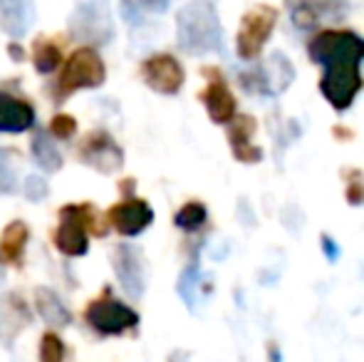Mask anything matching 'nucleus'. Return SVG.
Wrapping results in <instances>:
<instances>
[{
    "label": "nucleus",
    "instance_id": "f257e3e1",
    "mask_svg": "<svg viewBox=\"0 0 364 362\" xmlns=\"http://www.w3.org/2000/svg\"><path fill=\"white\" fill-rule=\"evenodd\" d=\"M307 53L312 63L325 68L320 82L322 95L335 110H347L362 87L360 63L364 58V40L347 30H325L310 40Z\"/></svg>",
    "mask_w": 364,
    "mask_h": 362
},
{
    "label": "nucleus",
    "instance_id": "9d476101",
    "mask_svg": "<svg viewBox=\"0 0 364 362\" xmlns=\"http://www.w3.org/2000/svg\"><path fill=\"white\" fill-rule=\"evenodd\" d=\"M112 266H114L119 285L124 288L127 295L139 298L144 293V266H141V258L136 248L127 246V243L117 246L114 256H112Z\"/></svg>",
    "mask_w": 364,
    "mask_h": 362
},
{
    "label": "nucleus",
    "instance_id": "0eeeda50",
    "mask_svg": "<svg viewBox=\"0 0 364 362\" xmlns=\"http://www.w3.org/2000/svg\"><path fill=\"white\" fill-rule=\"evenodd\" d=\"M87 323L102 335H117L129 328H136L139 315L132 308H127L124 303H119V300L107 295V298H100V300H95V303H90V308H87Z\"/></svg>",
    "mask_w": 364,
    "mask_h": 362
},
{
    "label": "nucleus",
    "instance_id": "f03ea898",
    "mask_svg": "<svg viewBox=\"0 0 364 362\" xmlns=\"http://www.w3.org/2000/svg\"><path fill=\"white\" fill-rule=\"evenodd\" d=\"M178 45L186 53H213L220 50V23L211 3H191L178 10Z\"/></svg>",
    "mask_w": 364,
    "mask_h": 362
},
{
    "label": "nucleus",
    "instance_id": "393cba45",
    "mask_svg": "<svg viewBox=\"0 0 364 362\" xmlns=\"http://www.w3.org/2000/svg\"><path fill=\"white\" fill-rule=\"evenodd\" d=\"M48 181L43 179V176H28L25 179V196H28V201H43L45 196H48Z\"/></svg>",
    "mask_w": 364,
    "mask_h": 362
},
{
    "label": "nucleus",
    "instance_id": "a211bd4d",
    "mask_svg": "<svg viewBox=\"0 0 364 362\" xmlns=\"http://www.w3.org/2000/svg\"><path fill=\"white\" fill-rule=\"evenodd\" d=\"M28 238H30V231H28V226H25V221L8 223L5 231H3V236H0V261L20 263Z\"/></svg>",
    "mask_w": 364,
    "mask_h": 362
},
{
    "label": "nucleus",
    "instance_id": "6e6552de",
    "mask_svg": "<svg viewBox=\"0 0 364 362\" xmlns=\"http://www.w3.org/2000/svg\"><path fill=\"white\" fill-rule=\"evenodd\" d=\"M146 85L161 95H176L183 85V68L171 55H154L141 65Z\"/></svg>",
    "mask_w": 364,
    "mask_h": 362
},
{
    "label": "nucleus",
    "instance_id": "4468645a",
    "mask_svg": "<svg viewBox=\"0 0 364 362\" xmlns=\"http://www.w3.org/2000/svg\"><path fill=\"white\" fill-rule=\"evenodd\" d=\"M35 124V110L28 102L0 92V132H25Z\"/></svg>",
    "mask_w": 364,
    "mask_h": 362
},
{
    "label": "nucleus",
    "instance_id": "f3484780",
    "mask_svg": "<svg viewBox=\"0 0 364 362\" xmlns=\"http://www.w3.org/2000/svg\"><path fill=\"white\" fill-rule=\"evenodd\" d=\"M25 323H28V308L23 305V300L18 295H3L0 298V338L10 343Z\"/></svg>",
    "mask_w": 364,
    "mask_h": 362
},
{
    "label": "nucleus",
    "instance_id": "f8f14e48",
    "mask_svg": "<svg viewBox=\"0 0 364 362\" xmlns=\"http://www.w3.org/2000/svg\"><path fill=\"white\" fill-rule=\"evenodd\" d=\"M206 73L213 75V80L208 82V87L203 90L201 100H203V105H206L211 119L218 122V124H225V122H230L235 115V100H233V95H230L228 85L220 80V75L216 70H206Z\"/></svg>",
    "mask_w": 364,
    "mask_h": 362
},
{
    "label": "nucleus",
    "instance_id": "1a4fd4ad",
    "mask_svg": "<svg viewBox=\"0 0 364 362\" xmlns=\"http://www.w3.org/2000/svg\"><path fill=\"white\" fill-rule=\"evenodd\" d=\"M80 156H82V161H87V164L95 166V169L105 171V174H112V171L124 164V154H122L117 142L112 139L107 132H95V134L87 137L80 149Z\"/></svg>",
    "mask_w": 364,
    "mask_h": 362
},
{
    "label": "nucleus",
    "instance_id": "423d86ee",
    "mask_svg": "<svg viewBox=\"0 0 364 362\" xmlns=\"http://www.w3.org/2000/svg\"><path fill=\"white\" fill-rule=\"evenodd\" d=\"M275 13L268 5H258L250 13L243 15V23H240L238 33V55L243 60H255L263 50V45L268 43L270 33L275 28Z\"/></svg>",
    "mask_w": 364,
    "mask_h": 362
},
{
    "label": "nucleus",
    "instance_id": "5701e85b",
    "mask_svg": "<svg viewBox=\"0 0 364 362\" xmlns=\"http://www.w3.org/2000/svg\"><path fill=\"white\" fill-rule=\"evenodd\" d=\"M198 266L193 263V266H188L186 271L181 273V280H178V293H181L183 303L188 305V308L193 310V305H196V293H198Z\"/></svg>",
    "mask_w": 364,
    "mask_h": 362
},
{
    "label": "nucleus",
    "instance_id": "c756f323",
    "mask_svg": "<svg viewBox=\"0 0 364 362\" xmlns=\"http://www.w3.org/2000/svg\"><path fill=\"white\" fill-rule=\"evenodd\" d=\"M8 53L13 55V58H18V60L23 58V50H20L18 45H10V48H8Z\"/></svg>",
    "mask_w": 364,
    "mask_h": 362
},
{
    "label": "nucleus",
    "instance_id": "39448f33",
    "mask_svg": "<svg viewBox=\"0 0 364 362\" xmlns=\"http://www.w3.org/2000/svg\"><path fill=\"white\" fill-rule=\"evenodd\" d=\"M70 33L77 40L95 45H107L114 35L109 8L105 3H82L70 15Z\"/></svg>",
    "mask_w": 364,
    "mask_h": 362
},
{
    "label": "nucleus",
    "instance_id": "20e7f679",
    "mask_svg": "<svg viewBox=\"0 0 364 362\" xmlns=\"http://www.w3.org/2000/svg\"><path fill=\"white\" fill-rule=\"evenodd\" d=\"M87 228H95V213L92 206L80 203V206H65L60 211V228L55 231V246L65 256H85L90 248Z\"/></svg>",
    "mask_w": 364,
    "mask_h": 362
},
{
    "label": "nucleus",
    "instance_id": "412c9836",
    "mask_svg": "<svg viewBox=\"0 0 364 362\" xmlns=\"http://www.w3.org/2000/svg\"><path fill=\"white\" fill-rule=\"evenodd\" d=\"M60 60H63V55H60V50L55 48L53 43H48V40H38L35 43V70L43 75L53 73L55 68L60 65Z\"/></svg>",
    "mask_w": 364,
    "mask_h": 362
},
{
    "label": "nucleus",
    "instance_id": "a878e982",
    "mask_svg": "<svg viewBox=\"0 0 364 362\" xmlns=\"http://www.w3.org/2000/svg\"><path fill=\"white\" fill-rule=\"evenodd\" d=\"M50 129H53V134L58 137V139H70L77 129V122L68 115H58L53 119V127H50Z\"/></svg>",
    "mask_w": 364,
    "mask_h": 362
},
{
    "label": "nucleus",
    "instance_id": "b1692460",
    "mask_svg": "<svg viewBox=\"0 0 364 362\" xmlns=\"http://www.w3.org/2000/svg\"><path fill=\"white\" fill-rule=\"evenodd\" d=\"M65 360V345L55 333L43 335L40 343V362H63Z\"/></svg>",
    "mask_w": 364,
    "mask_h": 362
},
{
    "label": "nucleus",
    "instance_id": "4be33fe9",
    "mask_svg": "<svg viewBox=\"0 0 364 362\" xmlns=\"http://www.w3.org/2000/svg\"><path fill=\"white\" fill-rule=\"evenodd\" d=\"M18 154L10 149H0V193L15 191V179H18Z\"/></svg>",
    "mask_w": 364,
    "mask_h": 362
},
{
    "label": "nucleus",
    "instance_id": "bb28decb",
    "mask_svg": "<svg viewBox=\"0 0 364 362\" xmlns=\"http://www.w3.org/2000/svg\"><path fill=\"white\" fill-rule=\"evenodd\" d=\"M352 176L355 179L347 181V198H350V203H364V176L360 171H352Z\"/></svg>",
    "mask_w": 364,
    "mask_h": 362
},
{
    "label": "nucleus",
    "instance_id": "aec40b11",
    "mask_svg": "<svg viewBox=\"0 0 364 362\" xmlns=\"http://www.w3.org/2000/svg\"><path fill=\"white\" fill-rule=\"evenodd\" d=\"M173 221H176V226L183 228V231H196V228H201L203 223H206V206L198 201H188L186 206L178 208Z\"/></svg>",
    "mask_w": 364,
    "mask_h": 362
},
{
    "label": "nucleus",
    "instance_id": "ddd939ff",
    "mask_svg": "<svg viewBox=\"0 0 364 362\" xmlns=\"http://www.w3.org/2000/svg\"><path fill=\"white\" fill-rule=\"evenodd\" d=\"M35 20V5L28 0H0V25L10 38H23Z\"/></svg>",
    "mask_w": 364,
    "mask_h": 362
},
{
    "label": "nucleus",
    "instance_id": "7ed1b4c3",
    "mask_svg": "<svg viewBox=\"0 0 364 362\" xmlns=\"http://www.w3.org/2000/svg\"><path fill=\"white\" fill-rule=\"evenodd\" d=\"M107 78V70L102 58L97 55V50L92 48H80L73 53V58L68 60L63 75L58 80L55 87V102H65V97L73 95L75 90L82 87H100Z\"/></svg>",
    "mask_w": 364,
    "mask_h": 362
},
{
    "label": "nucleus",
    "instance_id": "cd10ccee",
    "mask_svg": "<svg viewBox=\"0 0 364 362\" xmlns=\"http://www.w3.org/2000/svg\"><path fill=\"white\" fill-rule=\"evenodd\" d=\"M322 248H325V253H327V258H330V261H337V256H340V248L335 246V241H332L330 236H322Z\"/></svg>",
    "mask_w": 364,
    "mask_h": 362
},
{
    "label": "nucleus",
    "instance_id": "7c9ffc66",
    "mask_svg": "<svg viewBox=\"0 0 364 362\" xmlns=\"http://www.w3.org/2000/svg\"><path fill=\"white\" fill-rule=\"evenodd\" d=\"M0 283H3V266H0Z\"/></svg>",
    "mask_w": 364,
    "mask_h": 362
},
{
    "label": "nucleus",
    "instance_id": "9b49d317",
    "mask_svg": "<svg viewBox=\"0 0 364 362\" xmlns=\"http://www.w3.org/2000/svg\"><path fill=\"white\" fill-rule=\"evenodd\" d=\"M107 216H109V223L122 236H136L154 221L151 206L146 201H141V198H127V201L117 203L114 208H109Z\"/></svg>",
    "mask_w": 364,
    "mask_h": 362
},
{
    "label": "nucleus",
    "instance_id": "dca6fc26",
    "mask_svg": "<svg viewBox=\"0 0 364 362\" xmlns=\"http://www.w3.org/2000/svg\"><path fill=\"white\" fill-rule=\"evenodd\" d=\"M35 308H38L40 318L50 325V328H68L73 315L65 308V303L58 298V293L50 288H35Z\"/></svg>",
    "mask_w": 364,
    "mask_h": 362
},
{
    "label": "nucleus",
    "instance_id": "c85d7f7f",
    "mask_svg": "<svg viewBox=\"0 0 364 362\" xmlns=\"http://www.w3.org/2000/svg\"><path fill=\"white\" fill-rule=\"evenodd\" d=\"M270 362H283V358H280V350L275 348V345L270 348Z\"/></svg>",
    "mask_w": 364,
    "mask_h": 362
},
{
    "label": "nucleus",
    "instance_id": "2eb2a0df",
    "mask_svg": "<svg viewBox=\"0 0 364 362\" xmlns=\"http://www.w3.org/2000/svg\"><path fill=\"white\" fill-rule=\"evenodd\" d=\"M253 132H255V122H253V117H248V115L235 117L233 124H230L228 139H230V147H233V154L238 156L240 161H258L260 154H263L258 147L250 144Z\"/></svg>",
    "mask_w": 364,
    "mask_h": 362
},
{
    "label": "nucleus",
    "instance_id": "6ab92c4d",
    "mask_svg": "<svg viewBox=\"0 0 364 362\" xmlns=\"http://www.w3.org/2000/svg\"><path fill=\"white\" fill-rule=\"evenodd\" d=\"M30 149H33L35 164H38L40 169H45V171H60L63 169V154H60V149L55 147V142L48 137V132H43V129L35 132Z\"/></svg>",
    "mask_w": 364,
    "mask_h": 362
}]
</instances>
